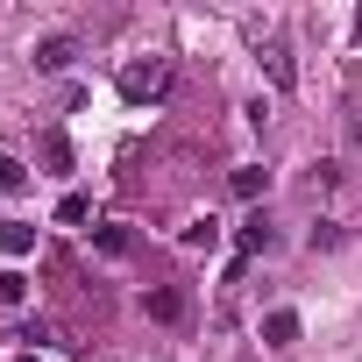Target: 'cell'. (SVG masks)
<instances>
[{
	"mask_svg": "<svg viewBox=\"0 0 362 362\" xmlns=\"http://www.w3.org/2000/svg\"><path fill=\"white\" fill-rule=\"evenodd\" d=\"M263 64H270V78H277V86H291V50H284V43H270V50H263Z\"/></svg>",
	"mask_w": 362,
	"mask_h": 362,
	"instance_id": "obj_6",
	"label": "cell"
},
{
	"mask_svg": "<svg viewBox=\"0 0 362 362\" xmlns=\"http://www.w3.org/2000/svg\"><path fill=\"white\" fill-rule=\"evenodd\" d=\"M263 341H270V348H291V341H298V313H270V320H263Z\"/></svg>",
	"mask_w": 362,
	"mask_h": 362,
	"instance_id": "obj_4",
	"label": "cell"
},
{
	"mask_svg": "<svg viewBox=\"0 0 362 362\" xmlns=\"http://www.w3.org/2000/svg\"><path fill=\"white\" fill-rule=\"evenodd\" d=\"M348 149H355V156H362V107H355V114H348Z\"/></svg>",
	"mask_w": 362,
	"mask_h": 362,
	"instance_id": "obj_13",
	"label": "cell"
},
{
	"mask_svg": "<svg viewBox=\"0 0 362 362\" xmlns=\"http://www.w3.org/2000/svg\"><path fill=\"white\" fill-rule=\"evenodd\" d=\"M341 185V163H313V192H334Z\"/></svg>",
	"mask_w": 362,
	"mask_h": 362,
	"instance_id": "obj_10",
	"label": "cell"
},
{
	"mask_svg": "<svg viewBox=\"0 0 362 362\" xmlns=\"http://www.w3.org/2000/svg\"><path fill=\"white\" fill-rule=\"evenodd\" d=\"M100 249L107 256H128V228H100Z\"/></svg>",
	"mask_w": 362,
	"mask_h": 362,
	"instance_id": "obj_11",
	"label": "cell"
},
{
	"mask_svg": "<svg viewBox=\"0 0 362 362\" xmlns=\"http://www.w3.org/2000/svg\"><path fill=\"white\" fill-rule=\"evenodd\" d=\"M121 93H128V100H163V93H170V64H163V57L128 64V71H121Z\"/></svg>",
	"mask_w": 362,
	"mask_h": 362,
	"instance_id": "obj_1",
	"label": "cell"
},
{
	"mask_svg": "<svg viewBox=\"0 0 362 362\" xmlns=\"http://www.w3.org/2000/svg\"><path fill=\"white\" fill-rule=\"evenodd\" d=\"M22 177H29V170H22L15 156H0V192H15V185H22Z\"/></svg>",
	"mask_w": 362,
	"mask_h": 362,
	"instance_id": "obj_12",
	"label": "cell"
},
{
	"mask_svg": "<svg viewBox=\"0 0 362 362\" xmlns=\"http://www.w3.org/2000/svg\"><path fill=\"white\" fill-rule=\"evenodd\" d=\"M22 291H29V284H22L15 270H0V305H22Z\"/></svg>",
	"mask_w": 362,
	"mask_h": 362,
	"instance_id": "obj_9",
	"label": "cell"
},
{
	"mask_svg": "<svg viewBox=\"0 0 362 362\" xmlns=\"http://www.w3.org/2000/svg\"><path fill=\"white\" fill-rule=\"evenodd\" d=\"M242 249H249V256L270 249V221H249V228H242Z\"/></svg>",
	"mask_w": 362,
	"mask_h": 362,
	"instance_id": "obj_8",
	"label": "cell"
},
{
	"mask_svg": "<svg viewBox=\"0 0 362 362\" xmlns=\"http://www.w3.org/2000/svg\"><path fill=\"white\" fill-rule=\"evenodd\" d=\"M185 313H192V298L177 291V284H156V291H149V320H163V327H177V320H185Z\"/></svg>",
	"mask_w": 362,
	"mask_h": 362,
	"instance_id": "obj_3",
	"label": "cell"
},
{
	"mask_svg": "<svg viewBox=\"0 0 362 362\" xmlns=\"http://www.w3.org/2000/svg\"><path fill=\"white\" fill-rule=\"evenodd\" d=\"M78 64V36H43L36 43V71H71Z\"/></svg>",
	"mask_w": 362,
	"mask_h": 362,
	"instance_id": "obj_2",
	"label": "cell"
},
{
	"mask_svg": "<svg viewBox=\"0 0 362 362\" xmlns=\"http://www.w3.org/2000/svg\"><path fill=\"white\" fill-rule=\"evenodd\" d=\"M43 156H50V170H71V142L64 135H43Z\"/></svg>",
	"mask_w": 362,
	"mask_h": 362,
	"instance_id": "obj_7",
	"label": "cell"
},
{
	"mask_svg": "<svg viewBox=\"0 0 362 362\" xmlns=\"http://www.w3.org/2000/svg\"><path fill=\"white\" fill-rule=\"evenodd\" d=\"M263 185H270V170H263V163H242V170H235V192H242V199H256Z\"/></svg>",
	"mask_w": 362,
	"mask_h": 362,
	"instance_id": "obj_5",
	"label": "cell"
}]
</instances>
